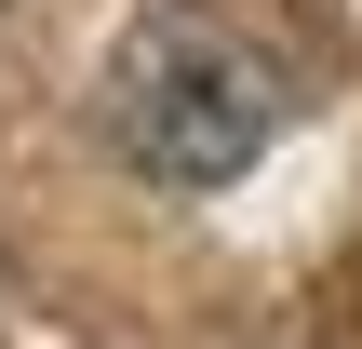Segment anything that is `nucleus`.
<instances>
[{
  "label": "nucleus",
  "instance_id": "obj_2",
  "mask_svg": "<svg viewBox=\"0 0 362 349\" xmlns=\"http://www.w3.org/2000/svg\"><path fill=\"white\" fill-rule=\"evenodd\" d=\"M0 13H13V0H0Z\"/></svg>",
  "mask_w": 362,
  "mask_h": 349
},
{
  "label": "nucleus",
  "instance_id": "obj_1",
  "mask_svg": "<svg viewBox=\"0 0 362 349\" xmlns=\"http://www.w3.org/2000/svg\"><path fill=\"white\" fill-rule=\"evenodd\" d=\"M107 148L148 188H228L282 135V54L215 0H148L107 54Z\"/></svg>",
  "mask_w": 362,
  "mask_h": 349
}]
</instances>
